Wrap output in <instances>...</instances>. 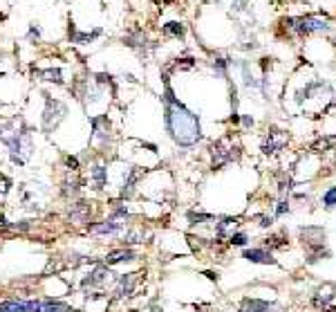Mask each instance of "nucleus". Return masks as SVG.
Wrapping results in <instances>:
<instances>
[{
    "mask_svg": "<svg viewBox=\"0 0 336 312\" xmlns=\"http://www.w3.org/2000/svg\"><path fill=\"white\" fill-rule=\"evenodd\" d=\"M166 128L180 146H193L202 139L197 117L184 104H180L171 90L166 92Z\"/></svg>",
    "mask_w": 336,
    "mask_h": 312,
    "instance_id": "f257e3e1",
    "label": "nucleus"
},
{
    "mask_svg": "<svg viewBox=\"0 0 336 312\" xmlns=\"http://www.w3.org/2000/svg\"><path fill=\"white\" fill-rule=\"evenodd\" d=\"M0 142L9 148V158L14 164L23 166L34 155V139L27 128H16V121H9L0 133Z\"/></svg>",
    "mask_w": 336,
    "mask_h": 312,
    "instance_id": "f03ea898",
    "label": "nucleus"
},
{
    "mask_svg": "<svg viewBox=\"0 0 336 312\" xmlns=\"http://www.w3.org/2000/svg\"><path fill=\"white\" fill-rule=\"evenodd\" d=\"M65 115H68V108H65L63 101L47 97V106H45V112H43V131L47 133L54 131Z\"/></svg>",
    "mask_w": 336,
    "mask_h": 312,
    "instance_id": "7ed1b4c3",
    "label": "nucleus"
},
{
    "mask_svg": "<svg viewBox=\"0 0 336 312\" xmlns=\"http://www.w3.org/2000/svg\"><path fill=\"white\" fill-rule=\"evenodd\" d=\"M25 312H77V310L58 299H34V301H25Z\"/></svg>",
    "mask_w": 336,
    "mask_h": 312,
    "instance_id": "20e7f679",
    "label": "nucleus"
},
{
    "mask_svg": "<svg viewBox=\"0 0 336 312\" xmlns=\"http://www.w3.org/2000/svg\"><path fill=\"white\" fill-rule=\"evenodd\" d=\"M110 276L112 274L108 270V265H94L83 278H81V288L88 290V288H96V285H104Z\"/></svg>",
    "mask_w": 336,
    "mask_h": 312,
    "instance_id": "39448f33",
    "label": "nucleus"
},
{
    "mask_svg": "<svg viewBox=\"0 0 336 312\" xmlns=\"http://www.w3.org/2000/svg\"><path fill=\"white\" fill-rule=\"evenodd\" d=\"M126 229V223L123 220H117V218H110L106 223H99V225H90V231L92 234H99V236H117Z\"/></svg>",
    "mask_w": 336,
    "mask_h": 312,
    "instance_id": "423d86ee",
    "label": "nucleus"
},
{
    "mask_svg": "<svg viewBox=\"0 0 336 312\" xmlns=\"http://www.w3.org/2000/svg\"><path fill=\"white\" fill-rule=\"evenodd\" d=\"M135 285H137V274H123V276L117 281V288H115L117 299H119V301H123V299L132 297Z\"/></svg>",
    "mask_w": 336,
    "mask_h": 312,
    "instance_id": "0eeeda50",
    "label": "nucleus"
},
{
    "mask_svg": "<svg viewBox=\"0 0 336 312\" xmlns=\"http://www.w3.org/2000/svg\"><path fill=\"white\" fill-rule=\"evenodd\" d=\"M90 211H92V207L88 202H77L70 209V218H72V223H88Z\"/></svg>",
    "mask_w": 336,
    "mask_h": 312,
    "instance_id": "6e6552de",
    "label": "nucleus"
},
{
    "mask_svg": "<svg viewBox=\"0 0 336 312\" xmlns=\"http://www.w3.org/2000/svg\"><path fill=\"white\" fill-rule=\"evenodd\" d=\"M137 256L132 249H117V252H110L106 258H104V265H117V263H123V261H132V258Z\"/></svg>",
    "mask_w": 336,
    "mask_h": 312,
    "instance_id": "1a4fd4ad",
    "label": "nucleus"
},
{
    "mask_svg": "<svg viewBox=\"0 0 336 312\" xmlns=\"http://www.w3.org/2000/svg\"><path fill=\"white\" fill-rule=\"evenodd\" d=\"M240 312H276L274 305H269L267 301H258V299H245Z\"/></svg>",
    "mask_w": 336,
    "mask_h": 312,
    "instance_id": "9d476101",
    "label": "nucleus"
},
{
    "mask_svg": "<svg viewBox=\"0 0 336 312\" xmlns=\"http://www.w3.org/2000/svg\"><path fill=\"white\" fill-rule=\"evenodd\" d=\"M247 258L249 263H262V265H269V263H276L272 254L269 252H264V249H245V254H242Z\"/></svg>",
    "mask_w": 336,
    "mask_h": 312,
    "instance_id": "9b49d317",
    "label": "nucleus"
},
{
    "mask_svg": "<svg viewBox=\"0 0 336 312\" xmlns=\"http://www.w3.org/2000/svg\"><path fill=\"white\" fill-rule=\"evenodd\" d=\"M90 175H92V182H94L96 189H104V186L108 184V169H106V166H101V164L92 166Z\"/></svg>",
    "mask_w": 336,
    "mask_h": 312,
    "instance_id": "f8f14e48",
    "label": "nucleus"
},
{
    "mask_svg": "<svg viewBox=\"0 0 336 312\" xmlns=\"http://www.w3.org/2000/svg\"><path fill=\"white\" fill-rule=\"evenodd\" d=\"M298 29H300L303 34H310V32L327 29V25H325L323 20H318V18H303V20H300V25H298Z\"/></svg>",
    "mask_w": 336,
    "mask_h": 312,
    "instance_id": "ddd939ff",
    "label": "nucleus"
},
{
    "mask_svg": "<svg viewBox=\"0 0 336 312\" xmlns=\"http://www.w3.org/2000/svg\"><path fill=\"white\" fill-rule=\"evenodd\" d=\"M0 312H25V299H9L0 303Z\"/></svg>",
    "mask_w": 336,
    "mask_h": 312,
    "instance_id": "4468645a",
    "label": "nucleus"
},
{
    "mask_svg": "<svg viewBox=\"0 0 336 312\" xmlns=\"http://www.w3.org/2000/svg\"><path fill=\"white\" fill-rule=\"evenodd\" d=\"M283 146H285V137H280V139H269V142L262 146V150H264V153H276V150L283 148Z\"/></svg>",
    "mask_w": 336,
    "mask_h": 312,
    "instance_id": "2eb2a0df",
    "label": "nucleus"
},
{
    "mask_svg": "<svg viewBox=\"0 0 336 312\" xmlns=\"http://www.w3.org/2000/svg\"><path fill=\"white\" fill-rule=\"evenodd\" d=\"M236 223H238L236 218H224L222 223H218V236H224L231 227H236Z\"/></svg>",
    "mask_w": 336,
    "mask_h": 312,
    "instance_id": "dca6fc26",
    "label": "nucleus"
},
{
    "mask_svg": "<svg viewBox=\"0 0 336 312\" xmlns=\"http://www.w3.org/2000/svg\"><path fill=\"white\" fill-rule=\"evenodd\" d=\"M41 77H47L45 81H56V83H63L61 79V70H45V72H39Z\"/></svg>",
    "mask_w": 336,
    "mask_h": 312,
    "instance_id": "f3484780",
    "label": "nucleus"
},
{
    "mask_svg": "<svg viewBox=\"0 0 336 312\" xmlns=\"http://www.w3.org/2000/svg\"><path fill=\"white\" fill-rule=\"evenodd\" d=\"M229 240H231V245H238V247H245L247 245V234H242V231H238V234H231L229 236Z\"/></svg>",
    "mask_w": 336,
    "mask_h": 312,
    "instance_id": "a211bd4d",
    "label": "nucleus"
},
{
    "mask_svg": "<svg viewBox=\"0 0 336 312\" xmlns=\"http://www.w3.org/2000/svg\"><path fill=\"white\" fill-rule=\"evenodd\" d=\"M323 202H325V207H336V186H332V189L325 193Z\"/></svg>",
    "mask_w": 336,
    "mask_h": 312,
    "instance_id": "6ab92c4d",
    "label": "nucleus"
},
{
    "mask_svg": "<svg viewBox=\"0 0 336 312\" xmlns=\"http://www.w3.org/2000/svg\"><path fill=\"white\" fill-rule=\"evenodd\" d=\"M166 32H168V34H177V36H182V34H184L182 25H177V23H171V25H166Z\"/></svg>",
    "mask_w": 336,
    "mask_h": 312,
    "instance_id": "aec40b11",
    "label": "nucleus"
},
{
    "mask_svg": "<svg viewBox=\"0 0 336 312\" xmlns=\"http://www.w3.org/2000/svg\"><path fill=\"white\" fill-rule=\"evenodd\" d=\"M188 218H191L193 223H195V220H211V216H209V213H195V211H191V213H188Z\"/></svg>",
    "mask_w": 336,
    "mask_h": 312,
    "instance_id": "412c9836",
    "label": "nucleus"
},
{
    "mask_svg": "<svg viewBox=\"0 0 336 312\" xmlns=\"http://www.w3.org/2000/svg\"><path fill=\"white\" fill-rule=\"evenodd\" d=\"M287 211V202H278V207H276V216H283Z\"/></svg>",
    "mask_w": 336,
    "mask_h": 312,
    "instance_id": "4be33fe9",
    "label": "nucleus"
},
{
    "mask_svg": "<svg viewBox=\"0 0 336 312\" xmlns=\"http://www.w3.org/2000/svg\"><path fill=\"white\" fill-rule=\"evenodd\" d=\"M274 223V218H267V216H264V218H260V225H262V227H269V225H272Z\"/></svg>",
    "mask_w": 336,
    "mask_h": 312,
    "instance_id": "5701e85b",
    "label": "nucleus"
},
{
    "mask_svg": "<svg viewBox=\"0 0 336 312\" xmlns=\"http://www.w3.org/2000/svg\"><path fill=\"white\" fill-rule=\"evenodd\" d=\"M68 166H72V169H77V166H79V160H77V158H68Z\"/></svg>",
    "mask_w": 336,
    "mask_h": 312,
    "instance_id": "b1692460",
    "label": "nucleus"
},
{
    "mask_svg": "<svg viewBox=\"0 0 336 312\" xmlns=\"http://www.w3.org/2000/svg\"><path fill=\"white\" fill-rule=\"evenodd\" d=\"M153 312H164V310H161V308H157V305H155V308H153Z\"/></svg>",
    "mask_w": 336,
    "mask_h": 312,
    "instance_id": "393cba45",
    "label": "nucleus"
}]
</instances>
